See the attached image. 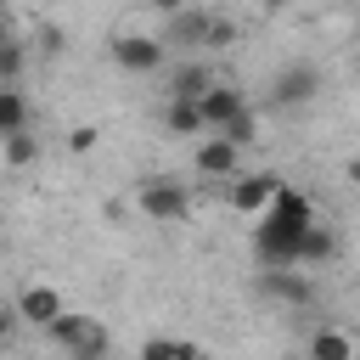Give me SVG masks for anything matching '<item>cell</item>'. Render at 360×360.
Masks as SVG:
<instances>
[{"label": "cell", "instance_id": "12", "mask_svg": "<svg viewBox=\"0 0 360 360\" xmlns=\"http://www.w3.org/2000/svg\"><path fill=\"white\" fill-rule=\"evenodd\" d=\"M214 84H219V79H214V73H208L202 62H186V68L174 73V84H169V96H174V101H202V96L214 90Z\"/></svg>", "mask_w": 360, "mask_h": 360}, {"label": "cell", "instance_id": "11", "mask_svg": "<svg viewBox=\"0 0 360 360\" xmlns=\"http://www.w3.org/2000/svg\"><path fill=\"white\" fill-rule=\"evenodd\" d=\"M197 107H202V124H208V129H225V124H231L248 101H242V90H236V84H214Z\"/></svg>", "mask_w": 360, "mask_h": 360}, {"label": "cell", "instance_id": "2", "mask_svg": "<svg viewBox=\"0 0 360 360\" xmlns=\"http://www.w3.org/2000/svg\"><path fill=\"white\" fill-rule=\"evenodd\" d=\"M135 208H141L152 225H186V219H191V191H186L174 174H146L141 191H135Z\"/></svg>", "mask_w": 360, "mask_h": 360}, {"label": "cell", "instance_id": "1", "mask_svg": "<svg viewBox=\"0 0 360 360\" xmlns=\"http://www.w3.org/2000/svg\"><path fill=\"white\" fill-rule=\"evenodd\" d=\"M315 225V202L298 191V186H276L270 208L259 214L253 225V253H259V270H276V264H298V242L304 231Z\"/></svg>", "mask_w": 360, "mask_h": 360}, {"label": "cell", "instance_id": "22", "mask_svg": "<svg viewBox=\"0 0 360 360\" xmlns=\"http://www.w3.org/2000/svg\"><path fill=\"white\" fill-rule=\"evenodd\" d=\"M135 360H174V338H146Z\"/></svg>", "mask_w": 360, "mask_h": 360}, {"label": "cell", "instance_id": "6", "mask_svg": "<svg viewBox=\"0 0 360 360\" xmlns=\"http://www.w3.org/2000/svg\"><path fill=\"white\" fill-rule=\"evenodd\" d=\"M163 56H169V45L152 39V34H118V39H112V62H118L124 73H158Z\"/></svg>", "mask_w": 360, "mask_h": 360}, {"label": "cell", "instance_id": "3", "mask_svg": "<svg viewBox=\"0 0 360 360\" xmlns=\"http://www.w3.org/2000/svg\"><path fill=\"white\" fill-rule=\"evenodd\" d=\"M45 332H51V343H62L73 360H107V326L90 321V315H68V309H62Z\"/></svg>", "mask_w": 360, "mask_h": 360}, {"label": "cell", "instance_id": "30", "mask_svg": "<svg viewBox=\"0 0 360 360\" xmlns=\"http://www.w3.org/2000/svg\"><path fill=\"white\" fill-rule=\"evenodd\" d=\"M0 11H6V0H0Z\"/></svg>", "mask_w": 360, "mask_h": 360}, {"label": "cell", "instance_id": "16", "mask_svg": "<svg viewBox=\"0 0 360 360\" xmlns=\"http://www.w3.org/2000/svg\"><path fill=\"white\" fill-rule=\"evenodd\" d=\"M17 129H28V96L17 84H0V141Z\"/></svg>", "mask_w": 360, "mask_h": 360}, {"label": "cell", "instance_id": "17", "mask_svg": "<svg viewBox=\"0 0 360 360\" xmlns=\"http://www.w3.org/2000/svg\"><path fill=\"white\" fill-rule=\"evenodd\" d=\"M0 158H6L11 169H28V163L39 158V141H34L28 129H17V135H6V141H0Z\"/></svg>", "mask_w": 360, "mask_h": 360}, {"label": "cell", "instance_id": "26", "mask_svg": "<svg viewBox=\"0 0 360 360\" xmlns=\"http://www.w3.org/2000/svg\"><path fill=\"white\" fill-rule=\"evenodd\" d=\"M39 45L45 51H62V28H39Z\"/></svg>", "mask_w": 360, "mask_h": 360}, {"label": "cell", "instance_id": "21", "mask_svg": "<svg viewBox=\"0 0 360 360\" xmlns=\"http://www.w3.org/2000/svg\"><path fill=\"white\" fill-rule=\"evenodd\" d=\"M96 141H101V135H96V124H73V129H68V152H79V158H84V152H96Z\"/></svg>", "mask_w": 360, "mask_h": 360}, {"label": "cell", "instance_id": "8", "mask_svg": "<svg viewBox=\"0 0 360 360\" xmlns=\"http://www.w3.org/2000/svg\"><path fill=\"white\" fill-rule=\"evenodd\" d=\"M236 163H242V146L225 141L219 129H208V135L197 141V174H208V180H231Z\"/></svg>", "mask_w": 360, "mask_h": 360}, {"label": "cell", "instance_id": "5", "mask_svg": "<svg viewBox=\"0 0 360 360\" xmlns=\"http://www.w3.org/2000/svg\"><path fill=\"white\" fill-rule=\"evenodd\" d=\"M259 292H264V298H276V304H292V309L315 304V281H309L298 264H276V270H259Z\"/></svg>", "mask_w": 360, "mask_h": 360}, {"label": "cell", "instance_id": "23", "mask_svg": "<svg viewBox=\"0 0 360 360\" xmlns=\"http://www.w3.org/2000/svg\"><path fill=\"white\" fill-rule=\"evenodd\" d=\"M22 315H17V304H0V349H6V338H11V326H17Z\"/></svg>", "mask_w": 360, "mask_h": 360}, {"label": "cell", "instance_id": "25", "mask_svg": "<svg viewBox=\"0 0 360 360\" xmlns=\"http://www.w3.org/2000/svg\"><path fill=\"white\" fill-rule=\"evenodd\" d=\"M146 6H152V11H163V17H169V11H186V6H197V0H146Z\"/></svg>", "mask_w": 360, "mask_h": 360}, {"label": "cell", "instance_id": "20", "mask_svg": "<svg viewBox=\"0 0 360 360\" xmlns=\"http://www.w3.org/2000/svg\"><path fill=\"white\" fill-rule=\"evenodd\" d=\"M236 34H242V28H236L231 17H214V22H208V39H202V45H208V51H225V45H236Z\"/></svg>", "mask_w": 360, "mask_h": 360}, {"label": "cell", "instance_id": "4", "mask_svg": "<svg viewBox=\"0 0 360 360\" xmlns=\"http://www.w3.org/2000/svg\"><path fill=\"white\" fill-rule=\"evenodd\" d=\"M321 68L315 62H292V68H281L276 79H270V107H281V112H292V107H309L315 96H321Z\"/></svg>", "mask_w": 360, "mask_h": 360}, {"label": "cell", "instance_id": "28", "mask_svg": "<svg viewBox=\"0 0 360 360\" xmlns=\"http://www.w3.org/2000/svg\"><path fill=\"white\" fill-rule=\"evenodd\" d=\"M287 6H298V0H264V11H287Z\"/></svg>", "mask_w": 360, "mask_h": 360}, {"label": "cell", "instance_id": "19", "mask_svg": "<svg viewBox=\"0 0 360 360\" xmlns=\"http://www.w3.org/2000/svg\"><path fill=\"white\" fill-rule=\"evenodd\" d=\"M22 68H28V51H22L17 39H6V45H0V84H17Z\"/></svg>", "mask_w": 360, "mask_h": 360}, {"label": "cell", "instance_id": "9", "mask_svg": "<svg viewBox=\"0 0 360 360\" xmlns=\"http://www.w3.org/2000/svg\"><path fill=\"white\" fill-rule=\"evenodd\" d=\"M17 315H22L28 326H51V321L62 315V292H56V287H45V281H34V287H22V292H17Z\"/></svg>", "mask_w": 360, "mask_h": 360}, {"label": "cell", "instance_id": "18", "mask_svg": "<svg viewBox=\"0 0 360 360\" xmlns=\"http://www.w3.org/2000/svg\"><path fill=\"white\" fill-rule=\"evenodd\" d=\"M219 135H225V141H236V146H253V141H259V112H253V107H242Z\"/></svg>", "mask_w": 360, "mask_h": 360}, {"label": "cell", "instance_id": "27", "mask_svg": "<svg viewBox=\"0 0 360 360\" xmlns=\"http://www.w3.org/2000/svg\"><path fill=\"white\" fill-rule=\"evenodd\" d=\"M6 39H17V34H11V17L0 11V45H6Z\"/></svg>", "mask_w": 360, "mask_h": 360}, {"label": "cell", "instance_id": "13", "mask_svg": "<svg viewBox=\"0 0 360 360\" xmlns=\"http://www.w3.org/2000/svg\"><path fill=\"white\" fill-rule=\"evenodd\" d=\"M309 360H354V338L338 326H315L309 332Z\"/></svg>", "mask_w": 360, "mask_h": 360}, {"label": "cell", "instance_id": "7", "mask_svg": "<svg viewBox=\"0 0 360 360\" xmlns=\"http://www.w3.org/2000/svg\"><path fill=\"white\" fill-rule=\"evenodd\" d=\"M276 186H281V174H270V169H259V174H231V208L248 214V219H259V214L270 208Z\"/></svg>", "mask_w": 360, "mask_h": 360}, {"label": "cell", "instance_id": "15", "mask_svg": "<svg viewBox=\"0 0 360 360\" xmlns=\"http://www.w3.org/2000/svg\"><path fill=\"white\" fill-rule=\"evenodd\" d=\"M163 124H169V135H208V124H202V107H197V101H174V96H169Z\"/></svg>", "mask_w": 360, "mask_h": 360}, {"label": "cell", "instance_id": "10", "mask_svg": "<svg viewBox=\"0 0 360 360\" xmlns=\"http://www.w3.org/2000/svg\"><path fill=\"white\" fill-rule=\"evenodd\" d=\"M208 11H197V6H186V11H169V28H163V45H202L208 39Z\"/></svg>", "mask_w": 360, "mask_h": 360}, {"label": "cell", "instance_id": "14", "mask_svg": "<svg viewBox=\"0 0 360 360\" xmlns=\"http://www.w3.org/2000/svg\"><path fill=\"white\" fill-rule=\"evenodd\" d=\"M332 253H338V236H332V231L315 219V225L304 231V242H298V270H309V264H326Z\"/></svg>", "mask_w": 360, "mask_h": 360}, {"label": "cell", "instance_id": "29", "mask_svg": "<svg viewBox=\"0 0 360 360\" xmlns=\"http://www.w3.org/2000/svg\"><path fill=\"white\" fill-rule=\"evenodd\" d=\"M349 180H354V186H360V158H354V163H349Z\"/></svg>", "mask_w": 360, "mask_h": 360}, {"label": "cell", "instance_id": "24", "mask_svg": "<svg viewBox=\"0 0 360 360\" xmlns=\"http://www.w3.org/2000/svg\"><path fill=\"white\" fill-rule=\"evenodd\" d=\"M174 360H208V349H197V343H186V338H174Z\"/></svg>", "mask_w": 360, "mask_h": 360}]
</instances>
